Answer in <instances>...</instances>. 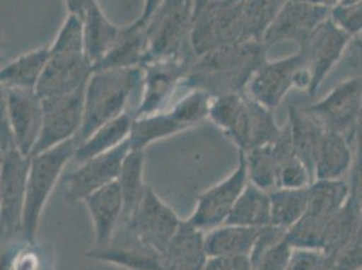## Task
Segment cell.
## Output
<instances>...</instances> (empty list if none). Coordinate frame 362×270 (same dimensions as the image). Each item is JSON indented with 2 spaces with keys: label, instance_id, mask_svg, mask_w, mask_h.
Wrapping results in <instances>:
<instances>
[{
  "label": "cell",
  "instance_id": "obj_40",
  "mask_svg": "<svg viewBox=\"0 0 362 270\" xmlns=\"http://www.w3.org/2000/svg\"><path fill=\"white\" fill-rule=\"evenodd\" d=\"M326 259L329 270H361L362 225L337 254Z\"/></svg>",
  "mask_w": 362,
  "mask_h": 270
},
{
  "label": "cell",
  "instance_id": "obj_1",
  "mask_svg": "<svg viewBox=\"0 0 362 270\" xmlns=\"http://www.w3.org/2000/svg\"><path fill=\"white\" fill-rule=\"evenodd\" d=\"M269 47L261 40H245L199 56L182 84L212 98L245 93L257 71L268 61Z\"/></svg>",
  "mask_w": 362,
  "mask_h": 270
},
{
  "label": "cell",
  "instance_id": "obj_17",
  "mask_svg": "<svg viewBox=\"0 0 362 270\" xmlns=\"http://www.w3.org/2000/svg\"><path fill=\"white\" fill-rule=\"evenodd\" d=\"M86 255L93 261L112 264L123 270L161 269V253L123 225L106 246L93 247Z\"/></svg>",
  "mask_w": 362,
  "mask_h": 270
},
{
  "label": "cell",
  "instance_id": "obj_2",
  "mask_svg": "<svg viewBox=\"0 0 362 270\" xmlns=\"http://www.w3.org/2000/svg\"><path fill=\"white\" fill-rule=\"evenodd\" d=\"M144 68L93 71L84 92V118L76 143L87 139L107 122L132 112L130 105L138 96L141 102ZM134 114V112H133Z\"/></svg>",
  "mask_w": 362,
  "mask_h": 270
},
{
  "label": "cell",
  "instance_id": "obj_4",
  "mask_svg": "<svg viewBox=\"0 0 362 270\" xmlns=\"http://www.w3.org/2000/svg\"><path fill=\"white\" fill-rule=\"evenodd\" d=\"M30 157L14 143L7 126L1 123V161H0V225L1 245L23 240V210Z\"/></svg>",
  "mask_w": 362,
  "mask_h": 270
},
{
  "label": "cell",
  "instance_id": "obj_24",
  "mask_svg": "<svg viewBox=\"0 0 362 270\" xmlns=\"http://www.w3.org/2000/svg\"><path fill=\"white\" fill-rule=\"evenodd\" d=\"M353 139L332 130H325L317 148L314 181L338 180L351 168Z\"/></svg>",
  "mask_w": 362,
  "mask_h": 270
},
{
  "label": "cell",
  "instance_id": "obj_18",
  "mask_svg": "<svg viewBox=\"0 0 362 270\" xmlns=\"http://www.w3.org/2000/svg\"><path fill=\"white\" fill-rule=\"evenodd\" d=\"M330 10L303 0H289L280 14L272 22L262 41L271 47L280 42H295L304 46L317 26L330 16Z\"/></svg>",
  "mask_w": 362,
  "mask_h": 270
},
{
  "label": "cell",
  "instance_id": "obj_13",
  "mask_svg": "<svg viewBox=\"0 0 362 270\" xmlns=\"http://www.w3.org/2000/svg\"><path fill=\"white\" fill-rule=\"evenodd\" d=\"M132 151L126 141L119 148L80 163L64 179V194L69 203L84 201L90 194L118 180L123 161Z\"/></svg>",
  "mask_w": 362,
  "mask_h": 270
},
{
  "label": "cell",
  "instance_id": "obj_9",
  "mask_svg": "<svg viewBox=\"0 0 362 270\" xmlns=\"http://www.w3.org/2000/svg\"><path fill=\"white\" fill-rule=\"evenodd\" d=\"M247 184L249 176L246 157L243 151H238V163L235 169L221 182L212 185L211 188L197 196V207L187 222L204 233L226 225Z\"/></svg>",
  "mask_w": 362,
  "mask_h": 270
},
{
  "label": "cell",
  "instance_id": "obj_43",
  "mask_svg": "<svg viewBox=\"0 0 362 270\" xmlns=\"http://www.w3.org/2000/svg\"><path fill=\"white\" fill-rule=\"evenodd\" d=\"M356 151H354V158L353 164L350 168V191L356 196L358 203L362 207V119L358 130L356 133Z\"/></svg>",
  "mask_w": 362,
  "mask_h": 270
},
{
  "label": "cell",
  "instance_id": "obj_44",
  "mask_svg": "<svg viewBox=\"0 0 362 270\" xmlns=\"http://www.w3.org/2000/svg\"><path fill=\"white\" fill-rule=\"evenodd\" d=\"M204 270H253L249 257H210Z\"/></svg>",
  "mask_w": 362,
  "mask_h": 270
},
{
  "label": "cell",
  "instance_id": "obj_33",
  "mask_svg": "<svg viewBox=\"0 0 362 270\" xmlns=\"http://www.w3.org/2000/svg\"><path fill=\"white\" fill-rule=\"evenodd\" d=\"M1 270H54L49 247L21 240L1 245Z\"/></svg>",
  "mask_w": 362,
  "mask_h": 270
},
{
  "label": "cell",
  "instance_id": "obj_37",
  "mask_svg": "<svg viewBox=\"0 0 362 270\" xmlns=\"http://www.w3.org/2000/svg\"><path fill=\"white\" fill-rule=\"evenodd\" d=\"M289 0H246L245 1V35L246 40H261L272 22Z\"/></svg>",
  "mask_w": 362,
  "mask_h": 270
},
{
  "label": "cell",
  "instance_id": "obj_22",
  "mask_svg": "<svg viewBox=\"0 0 362 270\" xmlns=\"http://www.w3.org/2000/svg\"><path fill=\"white\" fill-rule=\"evenodd\" d=\"M83 204L88 211L93 225V247L106 246L119 228L123 216V197L118 181L90 194Z\"/></svg>",
  "mask_w": 362,
  "mask_h": 270
},
{
  "label": "cell",
  "instance_id": "obj_28",
  "mask_svg": "<svg viewBox=\"0 0 362 270\" xmlns=\"http://www.w3.org/2000/svg\"><path fill=\"white\" fill-rule=\"evenodd\" d=\"M287 231L276 225L261 228L256 246L250 254L253 270H287L293 254Z\"/></svg>",
  "mask_w": 362,
  "mask_h": 270
},
{
  "label": "cell",
  "instance_id": "obj_31",
  "mask_svg": "<svg viewBox=\"0 0 362 270\" xmlns=\"http://www.w3.org/2000/svg\"><path fill=\"white\" fill-rule=\"evenodd\" d=\"M84 31V46L88 60L95 65L106 56L107 52L117 41L122 26L114 23L98 3L81 20Z\"/></svg>",
  "mask_w": 362,
  "mask_h": 270
},
{
  "label": "cell",
  "instance_id": "obj_25",
  "mask_svg": "<svg viewBox=\"0 0 362 270\" xmlns=\"http://www.w3.org/2000/svg\"><path fill=\"white\" fill-rule=\"evenodd\" d=\"M287 124L293 151L310 169L314 177L317 148L326 129L308 110H303L295 105H291L288 110Z\"/></svg>",
  "mask_w": 362,
  "mask_h": 270
},
{
  "label": "cell",
  "instance_id": "obj_21",
  "mask_svg": "<svg viewBox=\"0 0 362 270\" xmlns=\"http://www.w3.org/2000/svg\"><path fill=\"white\" fill-rule=\"evenodd\" d=\"M207 261L206 233L182 221L161 254L160 270H204Z\"/></svg>",
  "mask_w": 362,
  "mask_h": 270
},
{
  "label": "cell",
  "instance_id": "obj_14",
  "mask_svg": "<svg viewBox=\"0 0 362 270\" xmlns=\"http://www.w3.org/2000/svg\"><path fill=\"white\" fill-rule=\"evenodd\" d=\"M304 68H307V60L300 49L284 59L268 60L253 76L246 93L274 111L289 90H296L298 78Z\"/></svg>",
  "mask_w": 362,
  "mask_h": 270
},
{
  "label": "cell",
  "instance_id": "obj_3",
  "mask_svg": "<svg viewBox=\"0 0 362 270\" xmlns=\"http://www.w3.org/2000/svg\"><path fill=\"white\" fill-rule=\"evenodd\" d=\"M209 119L243 153L277 141L284 131L273 111L246 92L212 98Z\"/></svg>",
  "mask_w": 362,
  "mask_h": 270
},
{
  "label": "cell",
  "instance_id": "obj_5",
  "mask_svg": "<svg viewBox=\"0 0 362 270\" xmlns=\"http://www.w3.org/2000/svg\"><path fill=\"white\" fill-rule=\"evenodd\" d=\"M76 139H71L49 151L33 154L26 185L23 210V240L35 243L42 212L65 166L75 158Z\"/></svg>",
  "mask_w": 362,
  "mask_h": 270
},
{
  "label": "cell",
  "instance_id": "obj_26",
  "mask_svg": "<svg viewBox=\"0 0 362 270\" xmlns=\"http://www.w3.org/2000/svg\"><path fill=\"white\" fill-rule=\"evenodd\" d=\"M134 118L136 117L133 112H124L121 117L110 120L103 126H100L83 142L76 143V163L77 164L84 163L92 157H96L119 148L122 143L129 141Z\"/></svg>",
  "mask_w": 362,
  "mask_h": 270
},
{
  "label": "cell",
  "instance_id": "obj_36",
  "mask_svg": "<svg viewBox=\"0 0 362 270\" xmlns=\"http://www.w3.org/2000/svg\"><path fill=\"white\" fill-rule=\"evenodd\" d=\"M271 195V225L287 231L300 221L310 201V187L277 188Z\"/></svg>",
  "mask_w": 362,
  "mask_h": 270
},
{
  "label": "cell",
  "instance_id": "obj_11",
  "mask_svg": "<svg viewBox=\"0 0 362 270\" xmlns=\"http://www.w3.org/2000/svg\"><path fill=\"white\" fill-rule=\"evenodd\" d=\"M325 129L356 138L362 119V76L350 77L307 108Z\"/></svg>",
  "mask_w": 362,
  "mask_h": 270
},
{
  "label": "cell",
  "instance_id": "obj_46",
  "mask_svg": "<svg viewBox=\"0 0 362 270\" xmlns=\"http://www.w3.org/2000/svg\"><path fill=\"white\" fill-rule=\"evenodd\" d=\"M163 3V0H145V7H144V13L141 18L138 19V22L141 25H146V22L151 19V16L154 14V11L158 8V6Z\"/></svg>",
  "mask_w": 362,
  "mask_h": 270
},
{
  "label": "cell",
  "instance_id": "obj_50",
  "mask_svg": "<svg viewBox=\"0 0 362 270\" xmlns=\"http://www.w3.org/2000/svg\"><path fill=\"white\" fill-rule=\"evenodd\" d=\"M354 1H361V0H344L342 4H349V3H354Z\"/></svg>",
  "mask_w": 362,
  "mask_h": 270
},
{
  "label": "cell",
  "instance_id": "obj_6",
  "mask_svg": "<svg viewBox=\"0 0 362 270\" xmlns=\"http://www.w3.org/2000/svg\"><path fill=\"white\" fill-rule=\"evenodd\" d=\"M192 25L194 0H163L145 25L146 61L195 56L191 45Z\"/></svg>",
  "mask_w": 362,
  "mask_h": 270
},
{
  "label": "cell",
  "instance_id": "obj_7",
  "mask_svg": "<svg viewBox=\"0 0 362 270\" xmlns=\"http://www.w3.org/2000/svg\"><path fill=\"white\" fill-rule=\"evenodd\" d=\"M245 1L218 0L194 16L191 45L197 57L246 40Z\"/></svg>",
  "mask_w": 362,
  "mask_h": 270
},
{
  "label": "cell",
  "instance_id": "obj_16",
  "mask_svg": "<svg viewBox=\"0 0 362 270\" xmlns=\"http://www.w3.org/2000/svg\"><path fill=\"white\" fill-rule=\"evenodd\" d=\"M182 221L151 187L136 213L124 223L136 237L161 254L179 230Z\"/></svg>",
  "mask_w": 362,
  "mask_h": 270
},
{
  "label": "cell",
  "instance_id": "obj_20",
  "mask_svg": "<svg viewBox=\"0 0 362 270\" xmlns=\"http://www.w3.org/2000/svg\"><path fill=\"white\" fill-rule=\"evenodd\" d=\"M293 151L288 124L281 136L268 145L245 153L249 182L258 188L272 192L279 188V173L283 161Z\"/></svg>",
  "mask_w": 362,
  "mask_h": 270
},
{
  "label": "cell",
  "instance_id": "obj_8",
  "mask_svg": "<svg viewBox=\"0 0 362 270\" xmlns=\"http://www.w3.org/2000/svg\"><path fill=\"white\" fill-rule=\"evenodd\" d=\"M195 59L197 56L146 61L142 65L144 86L134 117H146L168 110L177 99V90L182 88Z\"/></svg>",
  "mask_w": 362,
  "mask_h": 270
},
{
  "label": "cell",
  "instance_id": "obj_35",
  "mask_svg": "<svg viewBox=\"0 0 362 270\" xmlns=\"http://www.w3.org/2000/svg\"><path fill=\"white\" fill-rule=\"evenodd\" d=\"M226 225L245 227H265L271 225V195L269 192L249 182L238 199Z\"/></svg>",
  "mask_w": 362,
  "mask_h": 270
},
{
  "label": "cell",
  "instance_id": "obj_15",
  "mask_svg": "<svg viewBox=\"0 0 362 270\" xmlns=\"http://www.w3.org/2000/svg\"><path fill=\"white\" fill-rule=\"evenodd\" d=\"M353 37L342 30L329 16L311 34L304 46L299 47L305 56L311 74V88L308 95L314 96L332 68L342 59Z\"/></svg>",
  "mask_w": 362,
  "mask_h": 270
},
{
  "label": "cell",
  "instance_id": "obj_30",
  "mask_svg": "<svg viewBox=\"0 0 362 270\" xmlns=\"http://www.w3.org/2000/svg\"><path fill=\"white\" fill-rule=\"evenodd\" d=\"M117 181L123 197L122 223H124L138 211L149 189L145 184V151H129Z\"/></svg>",
  "mask_w": 362,
  "mask_h": 270
},
{
  "label": "cell",
  "instance_id": "obj_45",
  "mask_svg": "<svg viewBox=\"0 0 362 270\" xmlns=\"http://www.w3.org/2000/svg\"><path fill=\"white\" fill-rule=\"evenodd\" d=\"M98 3L99 0H64L68 16H76L80 20H83Z\"/></svg>",
  "mask_w": 362,
  "mask_h": 270
},
{
  "label": "cell",
  "instance_id": "obj_34",
  "mask_svg": "<svg viewBox=\"0 0 362 270\" xmlns=\"http://www.w3.org/2000/svg\"><path fill=\"white\" fill-rule=\"evenodd\" d=\"M361 225V204L350 191V196L346 203L334 215L330 225L327 227L325 246L322 250L326 255V258H330L332 255L337 254L347 242L353 238V235L360 230Z\"/></svg>",
  "mask_w": 362,
  "mask_h": 270
},
{
  "label": "cell",
  "instance_id": "obj_32",
  "mask_svg": "<svg viewBox=\"0 0 362 270\" xmlns=\"http://www.w3.org/2000/svg\"><path fill=\"white\" fill-rule=\"evenodd\" d=\"M188 130L170 110L134 118L129 138L132 151H144L153 142H158Z\"/></svg>",
  "mask_w": 362,
  "mask_h": 270
},
{
  "label": "cell",
  "instance_id": "obj_39",
  "mask_svg": "<svg viewBox=\"0 0 362 270\" xmlns=\"http://www.w3.org/2000/svg\"><path fill=\"white\" fill-rule=\"evenodd\" d=\"M314 182L310 169L292 153L283 161L279 173V188H305Z\"/></svg>",
  "mask_w": 362,
  "mask_h": 270
},
{
  "label": "cell",
  "instance_id": "obj_41",
  "mask_svg": "<svg viewBox=\"0 0 362 270\" xmlns=\"http://www.w3.org/2000/svg\"><path fill=\"white\" fill-rule=\"evenodd\" d=\"M330 18L349 35L356 38L362 31V0L349 4H339L332 8Z\"/></svg>",
  "mask_w": 362,
  "mask_h": 270
},
{
  "label": "cell",
  "instance_id": "obj_23",
  "mask_svg": "<svg viewBox=\"0 0 362 270\" xmlns=\"http://www.w3.org/2000/svg\"><path fill=\"white\" fill-rule=\"evenodd\" d=\"M148 59V42L145 26L138 20L122 26L121 33L106 53V56L93 65V71L126 69L142 66Z\"/></svg>",
  "mask_w": 362,
  "mask_h": 270
},
{
  "label": "cell",
  "instance_id": "obj_42",
  "mask_svg": "<svg viewBox=\"0 0 362 270\" xmlns=\"http://www.w3.org/2000/svg\"><path fill=\"white\" fill-rule=\"evenodd\" d=\"M287 270H329V266L323 252L295 249Z\"/></svg>",
  "mask_w": 362,
  "mask_h": 270
},
{
  "label": "cell",
  "instance_id": "obj_49",
  "mask_svg": "<svg viewBox=\"0 0 362 270\" xmlns=\"http://www.w3.org/2000/svg\"><path fill=\"white\" fill-rule=\"evenodd\" d=\"M353 49L356 52V56L358 59H362V40L360 38H354L353 40Z\"/></svg>",
  "mask_w": 362,
  "mask_h": 270
},
{
  "label": "cell",
  "instance_id": "obj_47",
  "mask_svg": "<svg viewBox=\"0 0 362 270\" xmlns=\"http://www.w3.org/2000/svg\"><path fill=\"white\" fill-rule=\"evenodd\" d=\"M303 1H307L310 4H314V6L322 7V8H327L332 11V8L342 4L344 0H303Z\"/></svg>",
  "mask_w": 362,
  "mask_h": 270
},
{
  "label": "cell",
  "instance_id": "obj_51",
  "mask_svg": "<svg viewBox=\"0 0 362 270\" xmlns=\"http://www.w3.org/2000/svg\"><path fill=\"white\" fill-rule=\"evenodd\" d=\"M362 270V269H361Z\"/></svg>",
  "mask_w": 362,
  "mask_h": 270
},
{
  "label": "cell",
  "instance_id": "obj_12",
  "mask_svg": "<svg viewBox=\"0 0 362 270\" xmlns=\"http://www.w3.org/2000/svg\"><path fill=\"white\" fill-rule=\"evenodd\" d=\"M84 92L86 88L69 95L42 99L44 124L33 154L49 151L77 138L84 118Z\"/></svg>",
  "mask_w": 362,
  "mask_h": 270
},
{
  "label": "cell",
  "instance_id": "obj_19",
  "mask_svg": "<svg viewBox=\"0 0 362 270\" xmlns=\"http://www.w3.org/2000/svg\"><path fill=\"white\" fill-rule=\"evenodd\" d=\"M92 72L93 65L86 53L50 52V59L35 90L42 99L75 93L86 88Z\"/></svg>",
  "mask_w": 362,
  "mask_h": 270
},
{
  "label": "cell",
  "instance_id": "obj_10",
  "mask_svg": "<svg viewBox=\"0 0 362 270\" xmlns=\"http://www.w3.org/2000/svg\"><path fill=\"white\" fill-rule=\"evenodd\" d=\"M3 92L1 123L7 126L16 148L30 157L44 124L42 98L35 90L7 88Z\"/></svg>",
  "mask_w": 362,
  "mask_h": 270
},
{
  "label": "cell",
  "instance_id": "obj_38",
  "mask_svg": "<svg viewBox=\"0 0 362 270\" xmlns=\"http://www.w3.org/2000/svg\"><path fill=\"white\" fill-rule=\"evenodd\" d=\"M212 96L203 90H188L168 108L189 130L209 119Z\"/></svg>",
  "mask_w": 362,
  "mask_h": 270
},
{
  "label": "cell",
  "instance_id": "obj_27",
  "mask_svg": "<svg viewBox=\"0 0 362 270\" xmlns=\"http://www.w3.org/2000/svg\"><path fill=\"white\" fill-rule=\"evenodd\" d=\"M49 59L50 49L49 46H42L26 52L14 60L7 62L0 69L1 90H35L44 75Z\"/></svg>",
  "mask_w": 362,
  "mask_h": 270
},
{
  "label": "cell",
  "instance_id": "obj_29",
  "mask_svg": "<svg viewBox=\"0 0 362 270\" xmlns=\"http://www.w3.org/2000/svg\"><path fill=\"white\" fill-rule=\"evenodd\" d=\"M261 228L223 225L206 233V249L209 258L250 257L256 246Z\"/></svg>",
  "mask_w": 362,
  "mask_h": 270
},
{
  "label": "cell",
  "instance_id": "obj_48",
  "mask_svg": "<svg viewBox=\"0 0 362 270\" xmlns=\"http://www.w3.org/2000/svg\"><path fill=\"white\" fill-rule=\"evenodd\" d=\"M214 1L218 0H194V16L197 14L199 11H202L204 7H207L209 4H211Z\"/></svg>",
  "mask_w": 362,
  "mask_h": 270
}]
</instances>
